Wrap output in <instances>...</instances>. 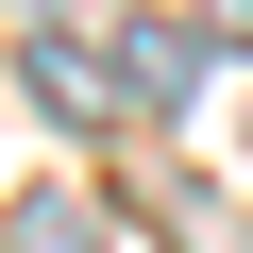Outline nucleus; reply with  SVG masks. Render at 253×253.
<instances>
[{
    "label": "nucleus",
    "instance_id": "1",
    "mask_svg": "<svg viewBox=\"0 0 253 253\" xmlns=\"http://www.w3.org/2000/svg\"><path fill=\"white\" fill-rule=\"evenodd\" d=\"M186 68H203V51H186V34H152V17H135V34H118V84H135V101H152V118H169V101H186Z\"/></svg>",
    "mask_w": 253,
    "mask_h": 253
}]
</instances>
